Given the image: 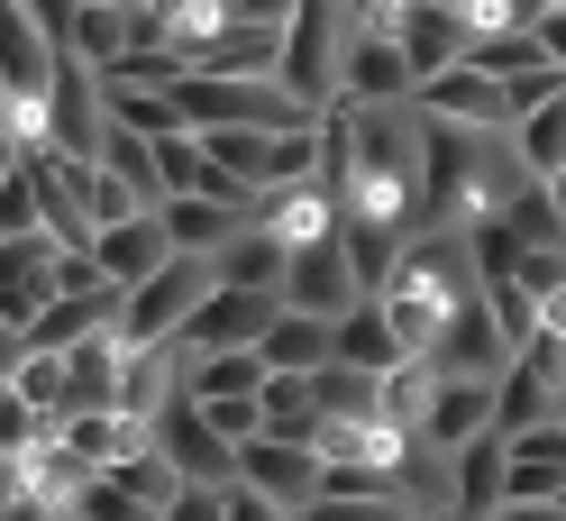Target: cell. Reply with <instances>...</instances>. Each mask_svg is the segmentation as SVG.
<instances>
[{"mask_svg": "<svg viewBox=\"0 0 566 521\" xmlns=\"http://www.w3.org/2000/svg\"><path fill=\"white\" fill-rule=\"evenodd\" d=\"M503 503V430L448 448V521H484Z\"/></svg>", "mask_w": 566, "mask_h": 521, "instance_id": "17", "label": "cell"}, {"mask_svg": "<svg viewBox=\"0 0 566 521\" xmlns=\"http://www.w3.org/2000/svg\"><path fill=\"white\" fill-rule=\"evenodd\" d=\"M92 265H101V274H111V284L128 293V284H147L156 265H174V238H165V220H156V211L111 220V229H92Z\"/></svg>", "mask_w": 566, "mask_h": 521, "instance_id": "16", "label": "cell"}, {"mask_svg": "<svg viewBox=\"0 0 566 521\" xmlns=\"http://www.w3.org/2000/svg\"><path fill=\"white\" fill-rule=\"evenodd\" d=\"M503 503H566V421L503 439Z\"/></svg>", "mask_w": 566, "mask_h": 521, "instance_id": "11", "label": "cell"}, {"mask_svg": "<svg viewBox=\"0 0 566 521\" xmlns=\"http://www.w3.org/2000/svg\"><path fill=\"white\" fill-rule=\"evenodd\" d=\"M156 521H220V484H184V494H174Z\"/></svg>", "mask_w": 566, "mask_h": 521, "instance_id": "37", "label": "cell"}, {"mask_svg": "<svg viewBox=\"0 0 566 521\" xmlns=\"http://www.w3.org/2000/svg\"><path fill=\"white\" fill-rule=\"evenodd\" d=\"M147 147H156V184H165V201H174V192H201V184H210V147H201L192 128H174V137H147Z\"/></svg>", "mask_w": 566, "mask_h": 521, "instance_id": "29", "label": "cell"}, {"mask_svg": "<svg viewBox=\"0 0 566 521\" xmlns=\"http://www.w3.org/2000/svg\"><path fill=\"white\" fill-rule=\"evenodd\" d=\"M411 111H420V119H448V128H493V137H512L503 83L475 74V64H448V74H430V83L411 92Z\"/></svg>", "mask_w": 566, "mask_h": 521, "instance_id": "9", "label": "cell"}, {"mask_svg": "<svg viewBox=\"0 0 566 521\" xmlns=\"http://www.w3.org/2000/svg\"><path fill=\"white\" fill-rule=\"evenodd\" d=\"M184 394H192V403L265 394V357H256V347H229V357H192V366H184Z\"/></svg>", "mask_w": 566, "mask_h": 521, "instance_id": "26", "label": "cell"}, {"mask_svg": "<svg viewBox=\"0 0 566 521\" xmlns=\"http://www.w3.org/2000/svg\"><path fill=\"white\" fill-rule=\"evenodd\" d=\"M283 257H293V248H283V238H265L256 220H247L229 248L210 257V284H229V293H283Z\"/></svg>", "mask_w": 566, "mask_h": 521, "instance_id": "21", "label": "cell"}, {"mask_svg": "<svg viewBox=\"0 0 566 521\" xmlns=\"http://www.w3.org/2000/svg\"><path fill=\"white\" fill-rule=\"evenodd\" d=\"M55 521H74V512H55Z\"/></svg>", "mask_w": 566, "mask_h": 521, "instance_id": "44", "label": "cell"}, {"mask_svg": "<svg viewBox=\"0 0 566 521\" xmlns=\"http://www.w3.org/2000/svg\"><path fill=\"white\" fill-rule=\"evenodd\" d=\"M493 411H503V394H493V375H439V394H430V411H420V448H467V439H484L493 430Z\"/></svg>", "mask_w": 566, "mask_h": 521, "instance_id": "10", "label": "cell"}, {"mask_svg": "<svg viewBox=\"0 0 566 521\" xmlns=\"http://www.w3.org/2000/svg\"><path fill=\"white\" fill-rule=\"evenodd\" d=\"M101 476H111L119 494H137V503H147V512H165L174 494H184V476H174V458H165L156 439H137L128 458H119V467H101Z\"/></svg>", "mask_w": 566, "mask_h": 521, "instance_id": "27", "label": "cell"}, {"mask_svg": "<svg viewBox=\"0 0 566 521\" xmlns=\"http://www.w3.org/2000/svg\"><path fill=\"white\" fill-rule=\"evenodd\" d=\"M101 174H119V184L137 192V201H147V211H165V184H156V147H147V137H137V128H101V156H92Z\"/></svg>", "mask_w": 566, "mask_h": 521, "instance_id": "25", "label": "cell"}, {"mask_svg": "<svg viewBox=\"0 0 566 521\" xmlns=\"http://www.w3.org/2000/svg\"><path fill=\"white\" fill-rule=\"evenodd\" d=\"M329 10H347V19H357V28H366V0H329Z\"/></svg>", "mask_w": 566, "mask_h": 521, "instance_id": "43", "label": "cell"}, {"mask_svg": "<svg viewBox=\"0 0 566 521\" xmlns=\"http://www.w3.org/2000/svg\"><path fill=\"white\" fill-rule=\"evenodd\" d=\"M274 293H229V284H210L201 293V311H192V321H184V338H174V357H229V347H256L265 338V321H274Z\"/></svg>", "mask_w": 566, "mask_h": 521, "instance_id": "3", "label": "cell"}, {"mask_svg": "<svg viewBox=\"0 0 566 521\" xmlns=\"http://www.w3.org/2000/svg\"><path fill=\"white\" fill-rule=\"evenodd\" d=\"M156 220H165V238H174V257H220L229 238L247 229V211H229V201H210V192H174Z\"/></svg>", "mask_w": 566, "mask_h": 521, "instance_id": "18", "label": "cell"}, {"mask_svg": "<svg viewBox=\"0 0 566 521\" xmlns=\"http://www.w3.org/2000/svg\"><path fill=\"white\" fill-rule=\"evenodd\" d=\"M302 521H420L402 494H321Z\"/></svg>", "mask_w": 566, "mask_h": 521, "instance_id": "31", "label": "cell"}, {"mask_svg": "<svg viewBox=\"0 0 566 521\" xmlns=\"http://www.w3.org/2000/svg\"><path fill=\"white\" fill-rule=\"evenodd\" d=\"M484 521H566V503H493Z\"/></svg>", "mask_w": 566, "mask_h": 521, "instance_id": "40", "label": "cell"}, {"mask_svg": "<svg viewBox=\"0 0 566 521\" xmlns=\"http://www.w3.org/2000/svg\"><path fill=\"white\" fill-rule=\"evenodd\" d=\"M174 55H184V74H220V83H274L283 28H247V19H229L220 38H201V46H174Z\"/></svg>", "mask_w": 566, "mask_h": 521, "instance_id": "12", "label": "cell"}, {"mask_svg": "<svg viewBox=\"0 0 566 521\" xmlns=\"http://www.w3.org/2000/svg\"><path fill=\"white\" fill-rule=\"evenodd\" d=\"M0 394H10V385H0Z\"/></svg>", "mask_w": 566, "mask_h": 521, "instance_id": "45", "label": "cell"}, {"mask_svg": "<svg viewBox=\"0 0 566 521\" xmlns=\"http://www.w3.org/2000/svg\"><path fill=\"white\" fill-rule=\"evenodd\" d=\"M201 147H210V165H220L238 192H265V147H274V128H210Z\"/></svg>", "mask_w": 566, "mask_h": 521, "instance_id": "28", "label": "cell"}, {"mask_svg": "<svg viewBox=\"0 0 566 521\" xmlns=\"http://www.w3.org/2000/svg\"><path fill=\"white\" fill-rule=\"evenodd\" d=\"M101 128H111V111H101V74H92L83 55H55V83H46V147L101 156Z\"/></svg>", "mask_w": 566, "mask_h": 521, "instance_id": "8", "label": "cell"}, {"mask_svg": "<svg viewBox=\"0 0 566 521\" xmlns=\"http://www.w3.org/2000/svg\"><path fill=\"white\" fill-rule=\"evenodd\" d=\"M147 439L174 458V476H184V484H238V448L201 421V403H192V394H174V403L156 411V430H147Z\"/></svg>", "mask_w": 566, "mask_h": 521, "instance_id": "4", "label": "cell"}, {"mask_svg": "<svg viewBox=\"0 0 566 521\" xmlns=\"http://www.w3.org/2000/svg\"><path fill=\"white\" fill-rule=\"evenodd\" d=\"M512 156H521L530 184H566V92L548 101V111H530V119L512 128Z\"/></svg>", "mask_w": 566, "mask_h": 521, "instance_id": "22", "label": "cell"}, {"mask_svg": "<svg viewBox=\"0 0 566 521\" xmlns=\"http://www.w3.org/2000/svg\"><path fill=\"white\" fill-rule=\"evenodd\" d=\"M19 357H28V338H19L10 321H0V385H10V375H19Z\"/></svg>", "mask_w": 566, "mask_h": 521, "instance_id": "41", "label": "cell"}, {"mask_svg": "<svg viewBox=\"0 0 566 521\" xmlns=\"http://www.w3.org/2000/svg\"><path fill=\"white\" fill-rule=\"evenodd\" d=\"M329 357L357 366V375H394L402 366V338H394V321H384V302L338 311V321H329Z\"/></svg>", "mask_w": 566, "mask_h": 521, "instance_id": "19", "label": "cell"}, {"mask_svg": "<svg viewBox=\"0 0 566 521\" xmlns=\"http://www.w3.org/2000/svg\"><path fill=\"white\" fill-rule=\"evenodd\" d=\"M83 211H92V229H111V220H137L147 201H137V192L119 184V174H101V165H92V184H83Z\"/></svg>", "mask_w": 566, "mask_h": 521, "instance_id": "34", "label": "cell"}, {"mask_svg": "<svg viewBox=\"0 0 566 521\" xmlns=\"http://www.w3.org/2000/svg\"><path fill=\"white\" fill-rule=\"evenodd\" d=\"M256 220L265 238H283V248H311V238H338V184H283V192H256Z\"/></svg>", "mask_w": 566, "mask_h": 521, "instance_id": "14", "label": "cell"}, {"mask_svg": "<svg viewBox=\"0 0 566 521\" xmlns=\"http://www.w3.org/2000/svg\"><path fill=\"white\" fill-rule=\"evenodd\" d=\"M394 46H402V64H411V92H420L430 74L467 64V10H430V0H411V10L394 19Z\"/></svg>", "mask_w": 566, "mask_h": 521, "instance_id": "15", "label": "cell"}, {"mask_svg": "<svg viewBox=\"0 0 566 521\" xmlns=\"http://www.w3.org/2000/svg\"><path fill=\"white\" fill-rule=\"evenodd\" d=\"M539 55L566 74V10H548V19H539Z\"/></svg>", "mask_w": 566, "mask_h": 521, "instance_id": "39", "label": "cell"}, {"mask_svg": "<svg viewBox=\"0 0 566 521\" xmlns=\"http://www.w3.org/2000/svg\"><path fill=\"white\" fill-rule=\"evenodd\" d=\"M274 302H283V311H321V321H338V311H357L366 293H357V265H347L338 238H311V248L283 257V293H274Z\"/></svg>", "mask_w": 566, "mask_h": 521, "instance_id": "7", "label": "cell"}, {"mask_svg": "<svg viewBox=\"0 0 566 521\" xmlns=\"http://www.w3.org/2000/svg\"><path fill=\"white\" fill-rule=\"evenodd\" d=\"M256 411H265V439H321V394H311V375H265V394H256Z\"/></svg>", "mask_w": 566, "mask_h": 521, "instance_id": "23", "label": "cell"}, {"mask_svg": "<svg viewBox=\"0 0 566 521\" xmlns=\"http://www.w3.org/2000/svg\"><path fill=\"white\" fill-rule=\"evenodd\" d=\"M10 174H19V137L0 128V184H10Z\"/></svg>", "mask_w": 566, "mask_h": 521, "instance_id": "42", "label": "cell"}, {"mask_svg": "<svg viewBox=\"0 0 566 521\" xmlns=\"http://www.w3.org/2000/svg\"><path fill=\"white\" fill-rule=\"evenodd\" d=\"M220 521H293L283 503H265L256 484H220Z\"/></svg>", "mask_w": 566, "mask_h": 521, "instance_id": "36", "label": "cell"}, {"mask_svg": "<svg viewBox=\"0 0 566 521\" xmlns=\"http://www.w3.org/2000/svg\"><path fill=\"white\" fill-rule=\"evenodd\" d=\"M55 439L74 448L83 467H119L147 430H137V421H119V411H64V421H55Z\"/></svg>", "mask_w": 566, "mask_h": 521, "instance_id": "24", "label": "cell"}, {"mask_svg": "<svg viewBox=\"0 0 566 521\" xmlns=\"http://www.w3.org/2000/svg\"><path fill=\"white\" fill-rule=\"evenodd\" d=\"M256 357H265V375H321L329 366V321L321 311H274Z\"/></svg>", "mask_w": 566, "mask_h": 521, "instance_id": "20", "label": "cell"}, {"mask_svg": "<svg viewBox=\"0 0 566 521\" xmlns=\"http://www.w3.org/2000/svg\"><path fill=\"white\" fill-rule=\"evenodd\" d=\"M283 10L293 0H229V19H247V28H283Z\"/></svg>", "mask_w": 566, "mask_h": 521, "instance_id": "38", "label": "cell"}, {"mask_svg": "<svg viewBox=\"0 0 566 521\" xmlns=\"http://www.w3.org/2000/svg\"><path fill=\"white\" fill-rule=\"evenodd\" d=\"M55 38L28 19V0H0V101H38L55 83Z\"/></svg>", "mask_w": 566, "mask_h": 521, "instance_id": "13", "label": "cell"}, {"mask_svg": "<svg viewBox=\"0 0 566 521\" xmlns=\"http://www.w3.org/2000/svg\"><path fill=\"white\" fill-rule=\"evenodd\" d=\"M201 293H210V257H174V265L147 274V284H128V293H119L111 338L128 347V357H147V347H174V338H184V321L201 311Z\"/></svg>", "mask_w": 566, "mask_h": 521, "instance_id": "2", "label": "cell"}, {"mask_svg": "<svg viewBox=\"0 0 566 521\" xmlns=\"http://www.w3.org/2000/svg\"><path fill=\"white\" fill-rule=\"evenodd\" d=\"M64 512H74V521H156V512H147V503H137V494H119V484H111V476H92V484H83V494H74V503H64Z\"/></svg>", "mask_w": 566, "mask_h": 521, "instance_id": "32", "label": "cell"}, {"mask_svg": "<svg viewBox=\"0 0 566 521\" xmlns=\"http://www.w3.org/2000/svg\"><path fill=\"white\" fill-rule=\"evenodd\" d=\"M201 421H210V430H220L229 448H247V439H256V430H265V411H256V394H220V403H201Z\"/></svg>", "mask_w": 566, "mask_h": 521, "instance_id": "35", "label": "cell"}, {"mask_svg": "<svg viewBox=\"0 0 566 521\" xmlns=\"http://www.w3.org/2000/svg\"><path fill=\"white\" fill-rule=\"evenodd\" d=\"M347 38H357V19H347V10H329V0H293V10H283V55H274V83L293 92L311 119H321V111H338V55H347Z\"/></svg>", "mask_w": 566, "mask_h": 521, "instance_id": "1", "label": "cell"}, {"mask_svg": "<svg viewBox=\"0 0 566 521\" xmlns=\"http://www.w3.org/2000/svg\"><path fill=\"white\" fill-rule=\"evenodd\" d=\"M394 101H411V64L394 46V28H357L338 55V111H394Z\"/></svg>", "mask_w": 566, "mask_h": 521, "instance_id": "5", "label": "cell"}, {"mask_svg": "<svg viewBox=\"0 0 566 521\" xmlns=\"http://www.w3.org/2000/svg\"><path fill=\"white\" fill-rule=\"evenodd\" d=\"M0 238H46V220H38V184H28V165L0 184Z\"/></svg>", "mask_w": 566, "mask_h": 521, "instance_id": "33", "label": "cell"}, {"mask_svg": "<svg viewBox=\"0 0 566 521\" xmlns=\"http://www.w3.org/2000/svg\"><path fill=\"white\" fill-rule=\"evenodd\" d=\"M238 484H256V494L265 503H283V512H311V503H321V448H302V439H247L238 448Z\"/></svg>", "mask_w": 566, "mask_h": 521, "instance_id": "6", "label": "cell"}, {"mask_svg": "<svg viewBox=\"0 0 566 521\" xmlns=\"http://www.w3.org/2000/svg\"><path fill=\"white\" fill-rule=\"evenodd\" d=\"M10 394H19V403H38V411H55V421H64V357H46V347H28V357H19V375H10Z\"/></svg>", "mask_w": 566, "mask_h": 521, "instance_id": "30", "label": "cell"}]
</instances>
